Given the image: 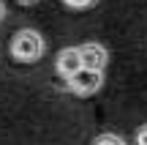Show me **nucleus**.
<instances>
[{
    "mask_svg": "<svg viewBox=\"0 0 147 145\" xmlns=\"http://www.w3.org/2000/svg\"><path fill=\"white\" fill-rule=\"evenodd\" d=\"M11 58L16 60V63H38V60L47 55V38L41 36L38 30H33V27H22V30L14 33V38H11Z\"/></svg>",
    "mask_w": 147,
    "mask_h": 145,
    "instance_id": "f257e3e1",
    "label": "nucleus"
},
{
    "mask_svg": "<svg viewBox=\"0 0 147 145\" xmlns=\"http://www.w3.org/2000/svg\"><path fill=\"white\" fill-rule=\"evenodd\" d=\"M65 82V91L74 93V96H93L104 88V71H95V69H79L76 74H71Z\"/></svg>",
    "mask_w": 147,
    "mask_h": 145,
    "instance_id": "f03ea898",
    "label": "nucleus"
},
{
    "mask_svg": "<svg viewBox=\"0 0 147 145\" xmlns=\"http://www.w3.org/2000/svg\"><path fill=\"white\" fill-rule=\"evenodd\" d=\"M79 58H82L84 69H95V71H104L106 63H109V49L98 41H84L79 44Z\"/></svg>",
    "mask_w": 147,
    "mask_h": 145,
    "instance_id": "7ed1b4c3",
    "label": "nucleus"
},
{
    "mask_svg": "<svg viewBox=\"0 0 147 145\" xmlns=\"http://www.w3.org/2000/svg\"><path fill=\"white\" fill-rule=\"evenodd\" d=\"M79 69H82L79 47H65V49H60V52H57V58H55V71H57V77L68 80V77L76 74Z\"/></svg>",
    "mask_w": 147,
    "mask_h": 145,
    "instance_id": "20e7f679",
    "label": "nucleus"
},
{
    "mask_svg": "<svg viewBox=\"0 0 147 145\" xmlns=\"http://www.w3.org/2000/svg\"><path fill=\"white\" fill-rule=\"evenodd\" d=\"M93 145H128L125 140H123L120 134H112V131H104V134H98L93 140Z\"/></svg>",
    "mask_w": 147,
    "mask_h": 145,
    "instance_id": "39448f33",
    "label": "nucleus"
},
{
    "mask_svg": "<svg viewBox=\"0 0 147 145\" xmlns=\"http://www.w3.org/2000/svg\"><path fill=\"white\" fill-rule=\"evenodd\" d=\"M95 3H98V0H63V5H65V8H71V11H84V8H93Z\"/></svg>",
    "mask_w": 147,
    "mask_h": 145,
    "instance_id": "423d86ee",
    "label": "nucleus"
},
{
    "mask_svg": "<svg viewBox=\"0 0 147 145\" xmlns=\"http://www.w3.org/2000/svg\"><path fill=\"white\" fill-rule=\"evenodd\" d=\"M136 145H147V123L136 131Z\"/></svg>",
    "mask_w": 147,
    "mask_h": 145,
    "instance_id": "0eeeda50",
    "label": "nucleus"
},
{
    "mask_svg": "<svg viewBox=\"0 0 147 145\" xmlns=\"http://www.w3.org/2000/svg\"><path fill=\"white\" fill-rule=\"evenodd\" d=\"M5 14H8V11H5V3H3V0H0V25H3V22H5Z\"/></svg>",
    "mask_w": 147,
    "mask_h": 145,
    "instance_id": "6e6552de",
    "label": "nucleus"
},
{
    "mask_svg": "<svg viewBox=\"0 0 147 145\" xmlns=\"http://www.w3.org/2000/svg\"><path fill=\"white\" fill-rule=\"evenodd\" d=\"M16 3H19V5H36L38 0H16Z\"/></svg>",
    "mask_w": 147,
    "mask_h": 145,
    "instance_id": "1a4fd4ad",
    "label": "nucleus"
}]
</instances>
